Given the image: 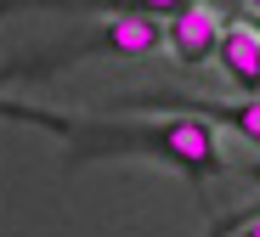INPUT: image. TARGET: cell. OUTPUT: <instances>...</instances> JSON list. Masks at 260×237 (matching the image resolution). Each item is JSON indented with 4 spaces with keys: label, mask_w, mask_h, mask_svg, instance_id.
<instances>
[{
    "label": "cell",
    "mask_w": 260,
    "mask_h": 237,
    "mask_svg": "<svg viewBox=\"0 0 260 237\" xmlns=\"http://www.w3.org/2000/svg\"><path fill=\"white\" fill-rule=\"evenodd\" d=\"M226 237H260V215H254L249 226H238V231H226Z\"/></svg>",
    "instance_id": "obj_8"
},
{
    "label": "cell",
    "mask_w": 260,
    "mask_h": 237,
    "mask_svg": "<svg viewBox=\"0 0 260 237\" xmlns=\"http://www.w3.org/2000/svg\"><path fill=\"white\" fill-rule=\"evenodd\" d=\"M181 6H192V0H0V17H12V12H102V17L142 12V17H170Z\"/></svg>",
    "instance_id": "obj_6"
},
{
    "label": "cell",
    "mask_w": 260,
    "mask_h": 237,
    "mask_svg": "<svg viewBox=\"0 0 260 237\" xmlns=\"http://www.w3.org/2000/svg\"><path fill=\"white\" fill-rule=\"evenodd\" d=\"M164 45V17H142V12H119V17H102L91 34H79L68 45H51L46 57H23V62H6L0 68V85L6 79H46L51 68H74L85 57H147Z\"/></svg>",
    "instance_id": "obj_2"
},
{
    "label": "cell",
    "mask_w": 260,
    "mask_h": 237,
    "mask_svg": "<svg viewBox=\"0 0 260 237\" xmlns=\"http://www.w3.org/2000/svg\"><path fill=\"white\" fill-rule=\"evenodd\" d=\"M0 119H6V124H34V130H51L57 141H68V136H74V124H79V119H68V113L28 108V102H6V96H0Z\"/></svg>",
    "instance_id": "obj_7"
},
{
    "label": "cell",
    "mask_w": 260,
    "mask_h": 237,
    "mask_svg": "<svg viewBox=\"0 0 260 237\" xmlns=\"http://www.w3.org/2000/svg\"><path fill=\"white\" fill-rule=\"evenodd\" d=\"M254 28H260V23H254Z\"/></svg>",
    "instance_id": "obj_10"
},
{
    "label": "cell",
    "mask_w": 260,
    "mask_h": 237,
    "mask_svg": "<svg viewBox=\"0 0 260 237\" xmlns=\"http://www.w3.org/2000/svg\"><path fill=\"white\" fill-rule=\"evenodd\" d=\"M221 23H226V17L215 12V6H204V0L170 12V17H164V51H170V62H176V68H204V62L215 57Z\"/></svg>",
    "instance_id": "obj_3"
},
{
    "label": "cell",
    "mask_w": 260,
    "mask_h": 237,
    "mask_svg": "<svg viewBox=\"0 0 260 237\" xmlns=\"http://www.w3.org/2000/svg\"><path fill=\"white\" fill-rule=\"evenodd\" d=\"M119 108H176V113H192V119H209V124H226L238 130L249 147H260V96H232V102H181V96H124Z\"/></svg>",
    "instance_id": "obj_4"
},
{
    "label": "cell",
    "mask_w": 260,
    "mask_h": 237,
    "mask_svg": "<svg viewBox=\"0 0 260 237\" xmlns=\"http://www.w3.org/2000/svg\"><path fill=\"white\" fill-rule=\"evenodd\" d=\"M108 158H153L170 164L187 181H215L226 175V147H221V130L209 119H147V124H108V119H79L74 136L62 141V164L68 175L85 164H108Z\"/></svg>",
    "instance_id": "obj_1"
},
{
    "label": "cell",
    "mask_w": 260,
    "mask_h": 237,
    "mask_svg": "<svg viewBox=\"0 0 260 237\" xmlns=\"http://www.w3.org/2000/svg\"><path fill=\"white\" fill-rule=\"evenodd\" d=\"M243 6H249V12H254V17H260V0H243Z\"/></svg>",
    "instance_id": "obj_9"
},
{
    "label": "cell",
    "mask_w": 260,
    "mask_h": 237,
    "mask_svg": "<svg viewBox=\"0 0 260 237\" xmlns=\"http://www.w3.org/2000/svg\"><path fill=\"white\" fill-rule=\"evenodd\" d=\"M215 62H221V74L238 96H260V28L254 23L226 17L221 40H215Z\"/></svg>",
    "instance_id": "obj_5"
}]
</instances>
